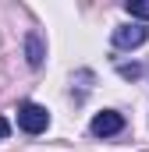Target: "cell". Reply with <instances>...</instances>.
<instances>
[{"instance_id":"4","label":"cell","mask_w":149,"mask_h":152,"mask_svg":"<svg viewBox=\"0 0 149 152\" xmlns=\"http://www.w3.org/2000/svg\"><path fill=\"white\" fill-rule=\"evenodd\" d=\"M25 57H29V64H32V67L43 64V39H39L36 32H29V36H25Z\"/></svg>"},{"instance_id":"2","label":"cell","mask_w":149,"mask_h":152,"mask_svg":"<svg viewBox=\"0 0 149 152\" xmlns=\"http://www.w3.org/2000/svg\"><path fill=\"white\" fill-rule=\"evenodd\" d=\"M117 131H124V117L117 113V110H103V113L92 117V134L96 138H110Z\"/></svg>"},{"instance_id":"6","label":"cell","mask_w":149,"mask_h":152,"mask_svg":"<svg viewBox=\"0 0 149 152\" xmlns=\"http://www.w3.org/2000/svg\"><path fill=\"white\" fill-rule=\"evenodd\" d=\"M139 75H142V67H139V64H131V67L124 64V67H121V78H139Z\"/></svg>"},{"instance_id":"1","label":"cell","mask_w":149,"mask_h":152,"mask_svg":"<svg viewBox=\"0 0 149 152\" xmlns=\"http://www.w3.org/2000/svg\"><path fill=\"white\" fill-rule=\"evenodd\" d=\"M18 127H21L25 134H43V131L50 127L46 106H39V103H21V106H18Z\"/></svg>"},{"instance_id":"3","label":"cell","mask_w":149,"mask_h":152,"mask_svg":"<svg viewBox=\"0 0 149 152\" xmlns=\"http://www.w3.org/2000/svg\"><path fill=\"white\" fill-rule=\"evenodd\" d=\"M146 39H149V32L142 25H121V28H114V46H121V50H135Z\"/></svg>"},{"instance_id":"5","label":"cell","mask_w":149,"mask_h":152,"mask_svg":"<svg viewBox=\"0 0 149 152\" xmlns=\"http://www.w3.org/2000/svg\"><path fill=\"white\" fill-rule=\"evenodd\" d=\"M124 11H128L131 18H142V21H149V0H128V4H124Z\"/></svg>"},{"instance_id":"7","label":"cell","mask_w":149,"mask_h":152,"mask_svg":"<svg viewBox=\"0 0 149 152\" xmlns=\"http://www.w3.org/2000/svg\"><path fill=\"white\" fill-rule=\"evenodd\" d=\"M7 134H11V124H7V120H4V117H0V142H4V138H7Z\"/></svg>"}]
</instances>
